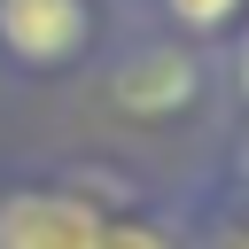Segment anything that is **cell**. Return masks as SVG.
I'll return each mask as SVG.
<instances>
[{
  "label": "cell",
  "mask_w": 249,
  "mask_h": 249,
  "mask_svg": "<svg viewBox=\"0 0 249 249\" xmlns=\"http://www.w3.org/2000/svg\"><path fill=\"white\" fill-rule=\"evenodd\" d=\"M101 218L78 195H8L0 202V249H101Z\"/></svg>",
  "instance_id": "obj_1"
},
{
  "label": "cell",
  "mask_w": 249,
  "mask_h": 249,
  "mask_svg": "<svg viewBox=\"0 0 249 249\" xmlns=\"http://www.w3.org/2000/svg\"><path fill=\"white\" fill-rule=\"evenodd\" d=\"M0 47L23 62H70L86 47V0H0Z\"/></svg>",
  "instance_id": "obj_2"
},
{
  "label": "cell",
  "mask_w": 249,
  "mask_h": 249,
  "mask_svg": "<svg viewBox=\"0 0 249 249\" xmlns=\"http://www.w3.org/2000/svg\"><path fill=\"white\" fill-rule=\"evenodd\" d=\"M241 187H249V140H241Z\"/></svg>",
  "instance_id": "obj_8"
},
{
  "label": "cell",
  "mask_w": 249,
  "mask_h": 249,
  "mask_svg": "<svg viewBox=\"0 0 249 249\" xmlns=\"http://www.w3.org/2000/svg\"><path fill=\"white\" fill-rule=\"evenodd\" d=\"M117 101H124L132 117H163V109L195 101V54H179V47H140V54L117 70Z\"/></svg>",
  "instance_id": "obj_3"
},
{
  "label": "cell",
  "mask_w": 249,
  "mask_h": 249,
  "mask_svg": "<svg viewBox=\"0 0 249 249\" xmlns=\"http://www.w3.org/2000/svg\"><path fill=\"white\" fill-rule=\"evenodd\" d=\"M218 249H249V233H226V241H218Z\"/></svg>",
  "instance_id": "obj_7"
},
{
  "label": "cell",
  "mask_w": 249,
  "mask_h": 249,
  "mask_svg": "<svg viewBox=\"0 0 249 249\" xmlns=\"http://www.w3.org/2000/svg\"><path fill=\"white\" fill-rule=\"evenodd\" d=\"M233 86H241V101H249V31H241V47H233Z\"/></svg>",
  "instance_id": "obj_6"
},
{
  "label": "cell",
  "mask_w": 249,
  "mask_h": 249,
  "mask_svg": "<svg viewBox=\"0 0 249 249\" xmlns=\"http://www.w3.org/2000/svg\"><path fill=\"white\" fill-rule=\"evenodd\" d=\"M101 249H163V233H148V226H117V233H101Z\"/></svg>",
  "instance_id": "obj_5"
},
{
  "label": "cell",
  "mask_w": 249,
  "mask_h": 249,
  "mask_svg": "<svg viewBox=\"0 0 249 249\" xmlns=\"http://www.w3.org/2000/svg\"><path fill=\"white\" fill-rule=\"evenodd\" d=\"M163 8H171V16L187 23V31H218V23H226V16L241 8V0H163Z\"/></svg>",
  "instance_id": "obj_4"
}]
</instances>
